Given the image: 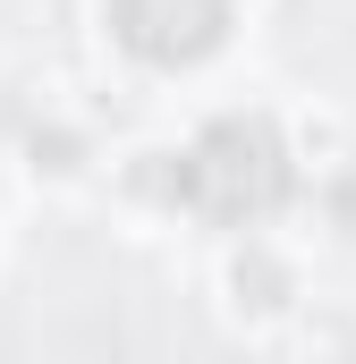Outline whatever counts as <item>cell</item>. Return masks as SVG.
I'll return each mask as SVG.
<instances>
[{
	"mask_svg": "<svg viewBox=\"0 0 356 364\" xmlns=\"http://www.w3.org/2000/svg\"><path fill=\"white\" fill-rule=\"evenodd\" d=\"M110 34L153 68H195L229 43V0H110Z\"/></svg>",
	"mask_w": 356,
	"mask_h": 364,
	"instance_id": "7a4b0ae2",
	"label": "cell"
},
{
	"mask_svg": "<svg viewBox=\"0 0 356 364\" xmlns=\"http://www.w3.org/2000/svg\"><path fill=\"white\" fill-rule=\"evenodd\" d=\"M288 144H280V127L255 119V110H229V119H212L187 153H178L170 170V195L187 212H204V220H221V229H255L271 220L280 203H288Z\"/></svg>",
	"mask_w": 356,
	"mask_h": 364,
	"instance_id": "6da1fadb",
	"label": "cell"
}]
</instances>
